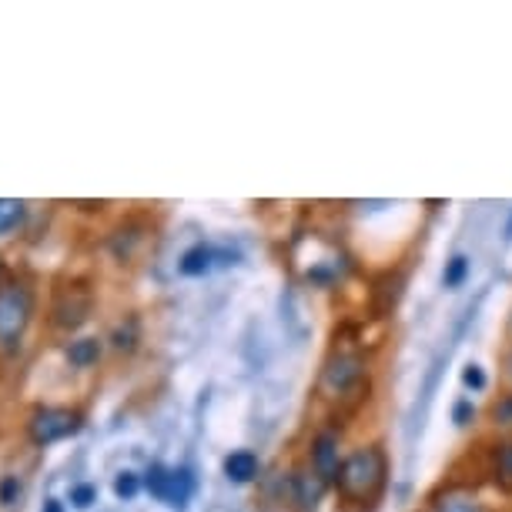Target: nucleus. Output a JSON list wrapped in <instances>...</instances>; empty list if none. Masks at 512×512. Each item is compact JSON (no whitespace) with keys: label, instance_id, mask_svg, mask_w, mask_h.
I'll return each instance as SVG.
<instances>
[{"label":"nucleus","instance_id":"nucleus-10","mask_svg":"<svg viewBox=\"0 0 512 512\" xmlns=\"http://www.w3.org/2000/svg\"><path fill=\"white\" fill-rule=\"evenodd\" d=\"M64 355L74 369H91V365L101 359V342L98 338H77V342L67 345Z\"/></svg>","mask_w":512,"mask_h":512},{"label":"nucleus","instance_id":"nucleus-13","mask_svg":"<svg viewBox=\"0 0 512 512\" xmlns=\"http://www.w3.org/2000/svg\"><path fill=\"white\" fill-rule=\"evenodd\" d=\"M27 215V205L21 198H0V235H11Z\"/></svg>","mask_w":512,"mask_h":512},{"label":"nucleus","instance_id":"nucleus-2","mask_svg":"<svg viewBox=\"0 0 512 512\" xmlns=\"http://www.w3.org/2000/svg\"><path fill=\"white\" fill-rule=\"evenodd\" d=\"M34 318V288L11 278L0 285V349L17 352Z\"/></svg>","mask_w":512,"mask_h":512},{"label":"nucleus","instance_id":"nucleus-4","mask_svg":"<svg viewBox=\"0 0 512 512\" xmlns=\"http://www.w3.org/2000/svg\"><path fill=\"white\" fill-rule=\"evenodd\" d=\"M77 429H81V412L61 409V405H44L27 422V436H31L34 446H51V442L74 436Z\"/></svg>","mask_w":512,"mask_h":512},{"label":"nucleus","instance_id":"nucleus-23","mask_svg":"<svg viewBox=\"0 0 512 512\" xmlns=\"http://www.w3.org/2000/svg\"><path fill=\"white\" fill-rule=\"evenodd\" d=\"M462 382H466L469 389H482V385H486V372H482L479 365H469V369L462 372Z\"/></svg>","mask_w":512,"mask_h":512},{"label":"nucleus","instance_id":"nucleus-9","mask_svg":"<svg viewBox=\"0 0 512 512\" xmlns=\"http://www.w3.org/2000/svg\"><path fill=\"white\" fill-rule=\"evenodd\" d=\"M191 492H195V479H191L188 469H171L168 476V489H164V499L168 506H185L191 499Z\"/></svg>","mask_w":512,"mask_h":512},{"label":"nucleus","instance_id":"nucleus-20","mask_svg":"<svg viewBox=\"0 0 512 512\" xmlns=\"http://www.w3.org/2000/svg\"><path fill=\"white\" fill-rule=\"evenodd\" d=\"M71 502H74V509H91L94 502H98V486H91V482L74 486L71 489Z\"/></svg>","mask_w":512,"mask_h":512},{"label":"nucleus","instance_id":"nucleus-24","mask_svg":"<svg viewBox=\"0 0 512 512\" xmlns=\"http://www.w3.org/2000/svg\"><path fill=\"white\" fill-rule=\"evenodd\" d=\"M472 415H476V409H472L469 402H459V405H456V422H459V425H466V422L472 419Z\"/></svg>","mask_w":512,"mask_h":512},{"label":"nucleus","instance_id":"nucleus-7","mask_svg":"<svg viewBox=\"0 0 512 512\" xmlns=\"http://www.w3.org/2000/svg\"><path fill=\"white\" fill-rule=\"evenodd\" d=\"M325 486H328V482L318 476L315 469L312 472H298V476H295V502L302 506V512H315Z\"/></svg>","mask_w":512,"mask_h":512},{"label":"nucleus","instance_id":"nucleus-6","mask_svg":"<svg viewBox=\"0 0 512 512\" xmlns=\"http://www.w3.org/2000/svg\"><path fill=\"white\" fill-rule=\"evenodd\" d=\"M338 436L332 429L328 432H322L315 442H312V469L322 476L325 482H335V476H338Z\"/></svg>","mask_w":512,"mask_h":512},{"label":"nucleus","instance_id":"nucleus-1","mask_svg":"<svg viewBox=\"0 0 512 512\" xmlns=\"http://www.w3.org/2000/svg\"><path fill=\"white\" fill-rule=\"evenodd\" d=\"M385 482H389V456H385V449L362 446L342 459L338 476H335V489H338V496L345 502H352V506L372 509L385 492Z\"/></svg>","mask_w":512,"mask_h":512},{"label":"nucleus","instance_id":"nucleus-14","mask_svg":"<svg viewBox=\"0 0 512 512\" xmlns=\"http://www.w3.org/2000/svg\"><path fill=\"white\" fill-rule=\"evenodd\" d=\"M492 476H496V486L512 496V442L496 449V462H492Z\"/></svg>","mask_w":512,"mask_h":512},{"label":"nucleus","instance_id":"nucleus-19","mask_svg":"<svg viewBox=\"0 0 512 512\" xmlns=\"http://www.w3.org/2000/svg\"><path fill=\"white\" fill-rule=\"evenodd\" d=\"M141 489V479L134 476V472H121L118 479H114V496L118 499H134Z\"/></svg>","mask_w":512,"mask_h":512},{"label":"nucleus","instance_id":"nucleus-11","mask_svg":"<svg viewBox=\"0 0 512 512\" xmlns=\"http://www.w3.org/2000/svg\"><path fill=\"white\" fill-rule=\"evenodd\" d=\"M211 262H215V248H208V245H195V248H188L185 255H181V262H178V272L181 275H188V278H195V275H205Z\"/></svg>","mask_w":512,"mask_h":512},{"label":"nucleus","instance_id":"nucleus-27","mask_svg":"<svg viewBox=\"0 0 512 512\" xmlns=\"http://www.w3.org/2000/svg\"><path fill=\"white\" fill-rule=\"evenodd\" d=\"M506 235L512 238V221H509V225H506Z\"/></svg>","mask_w":512,"mask_h":512},{"label":"nucleus","instance_id":"nucleus-16","mask_svg":"<svg viewBox=\"0 0 512 512\" xmlns=\"http://www.w3.org/2000/svg\"><path fill=\"white\" fill-rule=\"evenodd\" d=\"M134 345H138V318H128V322H121L114 328V349L134 352Z\"/></svg>","mask_w":512,"mask_h":512},{"label":"nucleus","instance_id":"nucleus-22","mask_svg":"<svg viewBox=\"0 0 512 512\" xmlns=\"http://www.w3.org/2000/svg\"><path fill=\"white\" fill-rule=\"evenodd\" d=\"M17 492H21V482H17V476L0 479V506H14Z\"/></svg>","mask_w":512,"mask_h":512},{"label":"nucleus","instance_id":"nucleus-5","mask_svg":"<svg viewBox=\"0 0 512 512\" xmlns=\"http://www.w3.org/2000/svg\"><path fill=\"white\" fill-rule=\"evenodd\" d=\"M91 308H94L91 288L81 285V282H74V285H67V288L57 292L54 308H51V322H54V328L74 332V328H81L91 318Z\"/></svg>","mask_w":512,"mask_h":512},{"label":"nucleus","instance_id":"nucleus-3","mask_svg":"<svg viewBox=\"0 0 512 512\" xmlns=\"http://www.w3.org/2000/svg\"><path fill=\"white\" fill-rule=\"evenodd\" d=\"M365 382V359L355 349H335L322 365V379H318V392L328 402H342L345 395L355 392Z\"/></svg>","mask_w":512,"mask_h":512},{"label":"nucleus","instance_id":"nucleus-8","mask_svg":"<svg viewBox=\"0 0 512 512\" xmlns=\"http://www.w3.org/2000/svg\"><path fill=\"white\" fill-rule=\"evenodd\" d=\"M225 476L231 482H251L258 476V456L255 452H248V449H238V452H231V456L225 459Z\"/></svg>","mask_w":512,"mask_h":512},{"label":"nucleus","instance_id":"nucleus-18","mask_svg":"<svg viewBox=\"0 0 512 512\" xmlns=\"http://www.w3.org/2000/svg\"><path fill=\"white\" fill-rule=\"evenodd\" d=\"M466 275H469V258L466 255H456L446 265V275H442V282H446V288H459Z\"/></svg>","mask_w":512,"mask_h":512},{"label":"nucleus","instance_id":"nucleus-26","mask_svg":"<svg viewBox=\"0 0 512 512\" xmlns=\"http://www.w3.org/2000/svg\"><path fill=\"white\" fill-rule=\"evenodd\" d=\"M506 375H509V385H512V352H509V359H506Z\"/></svg>","mask_w":512,"mask_h":512},{"label":"nucleus","instance_id":"nucleus-21","mask_svg":"<svg viewBox=\"0 0 512 512\" xmlns=\"http://www.w3.org/2000/svg\"><path fill=\"white\" fill-rule=\"evenodd\" d=\"M492 422H496L499 429H512V395L492 405Z\"/></svg>","mask_w":512,"mask_h":512},{"label":"nucleus","instance_id":"nucleus-15","mask_svg":"<svg viewBox=\"0 0 512 512\" xmlns=\"http://www.w3.org/2000/svg\"><path fill=\"white\" fill-rule=\"evenodd\" d=\"M141 241H144V231L128 225V228H118V235L111 238V248H114V255H118L121 262H128V258L134 255V245H141Z\"/></svg>","mask_w":512,"mask_h":512},{"label":"nucleus","instance_id":"nucleus-12","mask_svg":"<svg viewBox=\"0 0 512 512\" xmlns=\"http://www.w3.org/2000/svg\"><path fill=\"white\" fill-rule=\"evenodd\" d=\"M436 512H486V506H482V502L466 489H449L439 496Z\"/></svg>","mask_w":512,"mask_h":512},{"label":"nucleus","instance_id":"nucleus-17","mask_svg":"<svg viewBox=\"0 0 512 512\" xmlns=\"http://www.w3.org/2000/svg\"><path fill=\"white\" fill-rule=\"evenodd\" d=\"M168 476L171 469H164L161 462H154V466L148 469V476H144V486H148V492L154 499H164V489H168Z\"/></svg>","mask_w":512,"mask_h":512},{"label":"nucleus","instance_id":"nucleus-25","mask_svg":"<svg viewBox=\"0 0 512 512\" xmlns=\"http://www.w3.org/2000/svg\"><path fill=\"white\" fill-rule=\"evenodd\" d=\"M44 512H64V506H61L57 499H47V502H44Z\"/></svg>","mask_w":512,"mask_h":512}]
</instances>
